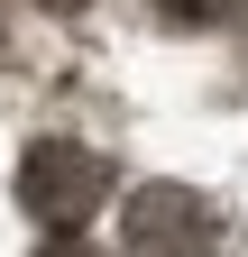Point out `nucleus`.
I'll list each match as a JSON object with an SVG mask.
<instances>
[{"label": "nucleus", "mask_w": 248, "mask_h": 257, "mask_svg": "<svg viewBox=\"0 0 248 257\" xmlns=\"http://www.w3.org/2000/svg\"><path fill=\"white\" fill-rule=\"evenodd\" d=\"M110 193V156H92L83 138H37L19 156V211L37 230H83Z\"/></svg>", "instance_id": "nucleus-1"}, {"label": "nucleus", "mask_w": 248, "mask_h": 257, "mask_svg": "<svg viewBox=\"0 0 248 257\" xmlns=\"http://www.w3.org/2000/svg\"><path fill=\"white\" fill-rule=\"evenodd\" d=\"M119 239L129 257H221V211L193 184H138L119 202Z\"/></svg>", "instance_id": "nucleus-2"}, {"label": "nucleus", "mask_w": 248, "mask_h": 257, "mask_svg": "<svg viewBox=\"0 0 248 257\" xmlns=\"http://www.w3.org/2000/svg\"><path fill=\"white\" fill-rule=\"evenodd\" d=\"M166 28H211V19H230V0H147Z\"/></svg>", "instance_id": "nucleus-3"}, {"label": "nucleus", "mask_w": 248, "mask_h": 257, "mask_svg": "<svg viewBox=\"0 0 248 257\" xmlns=\"http://www.w3.org/2000/svg\"><path fill=\"white\" fill-rule=\"evenodd\" d=\"M37 257H101V248H92V239H74V230H46V248Z\"/></svg>", "instance_id": "nucleus-4"}, {"label": "nucleus", "mask_w": 248, "mask_h": 257, "mask_svg": "<svg viewBox=\"0 0 248 257\" xmlns=\"http://www.w3.org/2000/svg\"><path fill=\"white\" fill-rule=\"evenodd\" d=\"M37 10H55V19H74V10H92V0H37Z\"/></svg>", "instance_id": "nucleus-5"}]
</instances>
